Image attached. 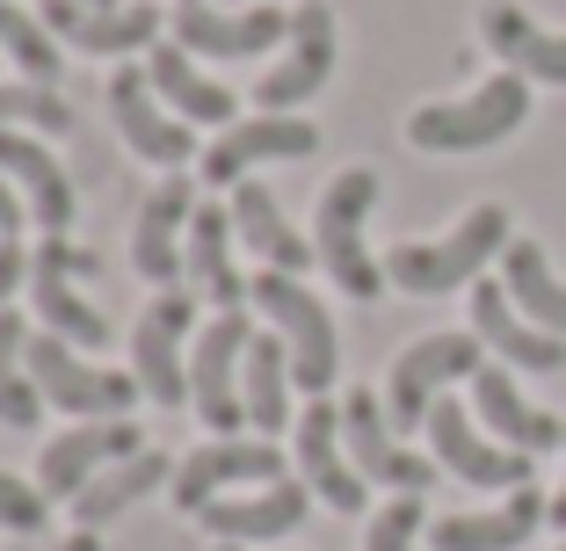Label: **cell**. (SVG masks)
<instances>
[{"label": "cell", "mask_w": 566, "mask_h": 551, "mask_svg": "<svg viewBox=\"0 0 566 551\" xmlns=\"http://www.w3.org/2000/svg\"><path fill=\"white\" fill-rule=\"evenodd\" d=\"M509 211L501 203H472L443 240H407V247L385 254V284L407 290V298H443V290H465L486 276V262L509 254Z\"/></svg>", "instance_id": "cell-1"}, {"label": "cell", "mask_w": 566, "mask_h": 551, "mask_svg": "<svg viewBox=\"0 0 566 551\" xmlns=\"http://www.w3.org/2000/svg\"><path fill=\"white\" fill-rule=\"evenodd\" d=\"M531 124V81L501 66L494 81H480L472 95L458 102H421L407 117V146L421 152H486L501 138H516Z\"/></svg>", "instance_id": "cell-2"}, {"label": "cell", "mask_w": 566, "mask_h": 551, "mask_svg": "<svg viewBox=\"0 0 566 551\" xmlns=\"http://www.w3.org/2000/svg\"><path fill=\"white\" fill-rule=\"evenodd\" d=\"M370 203H378V168H342L319 189V211H313V254L356 305H370L385 290V262L364 247Z\"/></svg>", "instance_id": "cell-3"}, {"label": "cell", "mask_w": 566, "mask_h": 551, "mask_svg": "<svg viewBox=\"0 0 566 551\" xmlns=\"http://www.w3.org/2000/svg\"><path fill=\"white\" fill-rule=\"evenodd\" d=\"M248 305L283 335L298 392H305V400H319V392L334 384V363H342V341H334V312L298 284V276H283V268H262V276H248Z\"/></svg>", "instance_id": "cell-4"}, {"label": "cell", "mask_w": 566, "mask_h": 551, "mask_svg": "<svg viewBox=\"0 0 566 551\" xmlns=\"http://www.w3.org/2000/svg\"><path fill=\"white\" fill-rule=\"evenodd\" d=\"M30 378L44 406H66L73 421H132V400H146L132 370H102L73 356L66 335H30Z\"/></svg>", "instance_id": "cell-5"}, {"label": "cell", "mask_w": 566, "mask_h": 551, "mask_svg": "<svg viewBox=\"0 0 566 551\" xmlns=\"http://www.w3.org/2000/svg\"><path fill=\"white\" fill-rule=\"evenodd\" d=\"M421 428H429V457L450 471V479L480 486V494H516V486H531V457L509 451V443H494L465 400H436Z\"/></svg>", "instance_id": "cell-6"}, {"label": "cell", "mask_w": 566, "mask_h": 551, "mask_svg": "<svg viewBox=\"0 0 566 551\" xmlns=\"http://www.w3.org/2000/svg\"><path fill=\"white\" fill-rule=\"evenodd\" d=\"M480 335H421L415 349H400V363H392V378H385V414H392V428H421L429 421V406L443 400L450 384H472V370H480Z\"/></svg>", "instance_id": "cell-7"}, {"label": "cell", "mask_w": 566, "mask_h": 551, "mask_svg": "<svg viewBox=\"0 0 566 551\" xmlns=\"http://www.w3.org/2000/svg\"><path fill=\"white\" fill-rule=\"evenodd\" d=\"M248 312H218L189 349V406L203 414L211 435H240L248 428V400H240V363H248Z\"/></svg>", "instance_id": "cell-8"}, {"label": "cell", "mask_w": 566, "mask_h": 551, "mask_svg": "<svg viewBox=\"0 0 566 551\" xmlns=\"http://www.w3.org/2000/svg\"><path fill=\"white\" fill-rule=\"evenodd\" d=\"M342 443H349V465L364 471L370 486H392V494H429L436 486V457H415L385 414V392H364L356 384L342 400Z\"/></svg>", "instance_id": "cell-9"}, {"label": "cell", "mask_w": 566, "mask_h": 551, "mask_svg": "<svg viewBox=\"0 0 566 551\" xmlns=\"http://www.w3.org/2000/svg\"><path fill=\"white\" fill-rule=\"evenodd\" d=\"M276 479H291V471H283V451L269 435H254V443L248 435H218V443H203V451H189L175 465V501H182V516H203L233 486H276Z\"/></svg>", "instance_id": "cell-10"}, {"label": "cell", "mask_w": 566, "mask_h": 551, "mask_svg": "<svg viewBox=\"0 0 566 551\" xmlns=\"http://www.w3.org/2000/svg\"><path fill=\"white\" fill-rule=\"evenodd\" d=\"M283 59L262 73V87H254V109H269V117H291V109H305V102L327 87L334 73V8L327 0H305V8H291V36H283Z\"/></svg>", "instance_id": "cell-11"}, {"label": "cell", "mask_w": 566, "mask_h": 551, "mask_svg": "<svg viewBox=\"0 0 566 551\" xmlns=\"http://www.w3.org/2000/svg\"><path fill=\"white\" fill-rule=\"evenodd\" d=\"M138 451H146L138 421H81V428H66L59 443H44L36 486H44V501H73V494H87L109 465H124V457H138Z\"/></svg>", "instance_id": "cell-12"}, {"label": "cell", "mask_w": 566, "mask_h": 551, "mask_svg": "<svg viewBox=\"0 0 566 551\" xmlns=\"http://www.w3.org/2000/svg\"><path fill=\"white\" fill-rule=\"evenodd\" d=\"M36 22H44L66 51H87V59H124V51H153V44H160V8H153V0H124V8L44 0Z\"/></svg>", "instance_id": "cell-13"}, {"label": "cell", "mask_w": 566, "mask_h": 551, "mask_svg": "<svg viewBox=\"0 0 566 551\" xmlns=\"http://www.w3.org/2000/svg\"><path fill=\"white\" fill-rule=\"evenodd\" d=\"M182 341H189V290H160L146 305V319L132 327V378L146 400L160 406H182L189 400V363H182Z\"/></svg>", "instance_id": "cell-14"}, {"label": "cell", "mask_w": 566, "mask_h": 551, "mask_svg": "<svg viewBox=\"0 0 566 551\" xmlns=\"http://www.w3.org/2000/svg\"><path fill=\"white\" fill-rule=\"evenodd\" d=\"M472 414H480V428L494 435V443H509V451H523V457H545V451L566 443V421L552 414V406H537L531 392L509 378V363L472 370Z\"/></svg>", "instance_id": "cell-15"}, {"label": "cell", "mask_w": 566, "mask_h": 551, "mask_svg": "<svg viewBox=\"0 0 566 551\" xmlns=\"http://www.w3.org/2000/svg\"><path fill=\"white\" fill-rule=\"evenodd\" d=\"M298 479L313 486V501H327L334 516H364L370 479L349 465L342 406H334V400H305V421H298Z\"/></svg>", "instance_id": "cell-16"}, {"label": "cell", "mask_w": 566, "mask_h": 551, "mask_svg": "<svg viewBox=\"0 0 566 551\" xmlns=\"http://www.w3.org/2000/svg\"><path fill=\"white\" fill-rule=\"evenodd\" d=\"M319 152V131L305 117H248V124H233V131H218V146L203 152V182L211 189H240L248 182V168H262V160H313Z\"/></svg>", "instance_id": "cell-17"}, {"label": "cell", "mask_w": 566, "mask_h": 551, "mask_svg": "<svg viewBox=\"0 0 566 551\" xmlns=\"http://www.w3.org/2000/svg\"><path fill=\"white\" fill-rule=\"evenodd\" d=\"M109 117H117L124 146H132L138 160H153V168H182V160H189V131H197V124H182L160 95H153L146 66L109 73Z\"/></svg>", "instance_id": "cell-18"}, {"label": "cell", "mask_w": 566, "mask_h": 551, "mask_svg": "<svg viewBox=\"0 0 566 551\" xmlns=\"http://www.w3.org/2000/svg\"><path fill=\"white\" fill-rule=\"evenodd\" d=\"M283 36H291V15L269 8V0H254L240 15H218L211 0H203V8H175V44H182L189 59H262Z\"/></svg>", "instance_id": "cell-19"}, {"label": "cell", "mask_w": 566, "mask_h": 551, "mask_svg": "<svg viewBox=\"0 0 566 551\" xmlns=\"http://www.w3.org/2000/svg\"><path fill=\"white\" fill-rule=\"evenodd\" d=\"M472 335H480L509 370H537V378L566 370V341H559V335H545L537 319H523L501 276H494V284H486V276L472 284Z\"/></svg>", "instance_id": "cell-20"}, {"label": "cell", "mask_w": 566, "mask_h": 551, "mask_svg": "<svg viewBox=\"0 0 566 551\" xmlns=\"http://www.w3.org/2000/svg\"><path fill=\"white\" fill-rule=\"evenodd\" d=\"M305 516H313V486L305 479H276V486H254V494L211 501L197 522L218 537V544H269V537H291Z\"/></svg>", "instance_id": "cell-21"}, {"label": "cell", "mask_w": 566, "mask_h": 551, "mask_svg": "<svg viewBox=\"0 0 566 551\" xmlns=\"http://www.w3.org/2000/svg\"><path fill=\"white\" fill-rule=\"evenodd\" d=\"M552 516V501L537 486H516L501 508H472V516H436L429 544L436 551H523L537 537V522Z\"/></svg>", "instance_id": "cell-22"}, {"label": "cell", "mask_w": 566, "mask_h": 551, "mask_svg": "<svg viewBox=\"0 0 566 551\" xmlns=\"http://www.w3.org/2000/svg\"><path fill=\"white\" fill-rule=\"evenodd\" d=\"M480 44L494 51L509 73H523V81L566 87V30H537L516 0H486L480 8Z\"/></svg>", "instance_id": "cell-23"}, {"label": "cell", "mask_w": 566, "mask_h": 551, "mask_svg": "<svg viewBox=\"0 0 566 551\" xmlns=\"http://www.w3.org/2000/svg\"><path fill=\"white\" fill-rule=\"evenodd\" d=\"M189 218H197V203H189V182H182V174H167V182L153 189L146 203H138L132 268L146 276V284L175 290V276H182V240H189Z\"/></svg>", "instance_id": "cell-24"}, {"label": "cell", "mask_w": 566, "mask_h": 551, "mask_svg": "<svg viewBox=\"0 0 566 551\" xmlns=\"http://www.w3.org/2000/svg\"><path fill=\"white\" fill-rule=\"evenodd\" d=\"M0 174L22 189V203H30V225L44 240H66L73 233V182H66V168L51 160L36 138H22V131H0Z\"/></svg>", "instance_id": "cell-25"}, {"label": "cell", "mask_w": 566, "mask_h": 551, "mask_svg": "<svg viewBox=\"0 0 566 551\" xmlns=\"http://www.w3.org/2000/svg\"><path fill=\"white\" fill-rule=\"evenodd\" d=\"M233 211H218V203H197L189 218V240H182V268H189V290L218 305V312H248V276L233 268Z\"/></svg>", "instance_id": "cell-26"}, {"label": "cell", "mask_w": 566, "mask_h": 551, "mask_svg": "<svg viewBox=\"0 0 566 551\" xmlns=\"http://www.w3.org/2000/svg\"><path fill=\"white\" fill-rule=\"evenodd\" d=\"M146 73H153V95H160L182 124H218V131H233V124H240L233 87H218V81L197 66V59H189L182 44H153Z\"/></svg>", "instance_id": "cell-27"}, {"label": "cell", "mask_w": 566, "mask_h": 551, "mask_svg": "<svg viewBox=\"0 0 566 551\" xmlns=\"http://www.w3.org/2000/svg\"><path fill=\"white\" fill-rule=\"evenodd\" d=\"M233 233L248 240V254H262V268H283V276H298V268H313V240L283 218V203L269 197L262 182H240L233 189Z\"/></svg>", "instance_id": "cell-28"}, {"label": "cell", "mask_w": 566, "mask_h": 551, "mask_svg": "<svg viewBox=\"0 0 566 551\" xmlns=\"http://www.w3.org/2000/svg\"><path fill=\"white\" fill-rule=\"evenodd\" d=\"M160 486H175V465H167L160 451H138L124 457V465H109L87 494H73V530H102L109 516H124V508H138L146 494H160Z\"/></svg>", "instance_id": "cell-29"}, {"label": "cell", "mask_w": 566, "mask_h": 551, "mask_svg": "<svg viewBox=\"0 0 566 551\" xmlns=\"http://www.w3.org/2000/svg\"><path fill=\"white\" fill-rule=\"evenodd\" d=\"M291 349L283 335H254L248 341V363H240V400H248V428L254 435H276L291 428Z\"/></svg>", "instance_id": "cell-30"}, {"label": "cell", "mask_w": 566, "mask_h": 551, "mask_svg": "<svg viewBox=\"0 0 566 551\" xmlns=\"http://www.w3.org/2000/svg\"><path fill=\"white\" fill-rule=\"evenodd\" d=\"M501 284H509V298H516L523 319H537L545 335L566 341V284L552 276V262H545L537 240H509V254H501Z\"/></svg>", "instance_id": "cell-31"}, {"label": "cell", "mask_w": 566, "mask_h": 551, "mask_svg": "<svg viewBox=\"0 0 566 551\" xmlns=\"http://www.w3.org/2000/svg\"><path fill=\"white\" fill-rule=\"evenodd\" d=\"M36 414H44V392H36V378H30V327H22V312L8 305V312H0V428L30 435Z\"/></svg>", "instance_id": "cell-32"}, {"label": "cell", "mask_w": 566, "mask_h": 551, "mask_svg": "<svg viewBox=\"0 0 566 551\" xmlns=\"http://www.w3.org/2000/svg\"><path fill=\"white\" fill-rule=\"evenodd\" d=\"M30 276H36V268H30ZM30 298H36V312H44V327H51V335H66L73 349H109V319H102L66 276H36Z\"/></svg>", "instance_id": "cell-33"}, {"label": "cell", "mask_w": 566, "mask_h": 551, "mask_svg": "<svg viewBox=\"0 0 566 551\" xmlns=\"http://www.w3.org/2000/svg\"><path fill=\"white\" fill-rule=\"evenodd\" d=\"M0 51H8L36 87H59V73H66V44H59L36 15H22L15 0H0Z\"/></svg>", "instance_id": "cell-34"}, {"label": "cell", "mask_w": 566, "mask_h": 551, "mask_svg": "<svg viewBox=\"0 0 566 551\" xmlns=\"http://www.w3.org/2000/svg\"><path fill=\"white\" fill-rule=\"evenodd\" d=\"M0 131H44V138H66L73 131V102L59 87H0Z\"/></svg>", "instance_id": "cell-35"}, {"label": "cell", "mask_w": 566, "mask_h": 551, "mask_svg": "<svg viewBox=\"0 0 566 551\" xmlns=\"http://www.w3.org/2000/svg\"><path fill=\"white\" fill-rule=\"evenodd\" d=\"M415 537H421V494H392V501L370 516L364 551H415Z\"/></svg>", "instance_id": "cell-36"}, {"label": "cell", "mask_w": 566, "mask_h": 551, "mask_svg": "<svg viewBox=\"0 0 566 551\" xmlns=\"http://www.w3.org/2000/svg\"><path fill=\"white\" fill-rule=\"evenodd\" d=\"M51 522V501H44V486L15 479V471H0V530H15V537H36Z\"/></svg>", "instance_id": "cell-37"}, {"label": "cell", "mask_w": 566, "mask_h": 551, "mask_svg": "<svg viewBox=\"0 0 566 551\" xmlns=\"http://www.w3.org/2000/svg\"><path fill=\"white\" fill-rule=\"evenodd\" d=\"M30 268H36V276H66V284H73V276H95V254L73 247V240H44V247L30 254Z\"/></svg>", "instance_id": "cell-38"}, {"label": "cell", "mask_w": 566, "mask_h": 551, "mask_svg": "<svg viewBox=\"0 0 566 551\" xmlns=\"http://www.w3.org/2000/svg\"><path fill=\"white\" fill-rule=\"evenodd\" d=\"M30 276V254H22V240H0V312L15 305V284Z\"/></svg>", "instance_id": "cell-39"}, {"label": "cell", "mask_w": 566, "mask_h": 551, "mask_svg": "<svg viewBox=\"0 0 566 551\" xmlns=\"http://www.w3.org/2000/svg\"><path fill=\"white\" fill-rule=\"evenodd\" d=\"M22 225H30V203H22V189L0 174V240H15Z\"/></svg>", "instance_id": "cell-40"}, {"label": "cell", "mask_w": 566, "mask_h": 551, "mask_svg": "<svg viewBox=\"0 0 566 551\" xmlns=\"http://www.w3.org/2000/svg\"><path fill=\"white\" fill-rule=\"evenodd\" d=\"M559 451H566V443H559ZM545 522H552V530L566 537V479H559V494H552V516H545Z\"/></svg>", "instance_id": "cell-41"}, {"label": "cell", "mask_w": 566, "mask_h": 551, "mask_svg": "<svg viewBox=\"0 0 566 551\" xmlns=\"http://www.w3.org/2000/svg\"><path fill=\"white\" fill-rule=\"evenodd\" d=\"M59 551H102V544H95V530H73V537H66Z\"/></svg>", "instance_id": "cell-42"}, {"label": "cell", "mask_w": 566, "mask_h": 551, "mask_svg": "<svg viewBox=\"0 0 566 551\" xmlns=\"http://www.w3.org/2000/svg\"><path fill=\"white\" fill-rule=\"evenodd\" d=\"M81 8H124V0H81Z\"/></svg>", "instance_id": "cell-43"}, {"label": "cell", "mask_w": 566, "mask_h": 551, "mask_svg": "<svg viewBox=\"0 0 566 551\" xmlns=\"http://www.w3.org/2000/svg\"><path fill=\"white\" fill-rule=\"evenodd\" d=\"M175 8H203V0H175Z\"/></svg>", "instance_id": "cell-44"}, {"label": "cell", "mask_w": 566, "mask_h": 551, "mask_svg": "<svg viewBox=\"0 0 566 551\" xmlns=\"http://www.w3.org/2000/svg\"><path fill=\"white\" fill-rule=\"evenodd\" d=\"M218 551H240V544H218Z\"/></svg>", "instance_id": "cell-45"}, {"label": "cell", "mask_w": 566, "mask_h": 551, "mask_svg": "<svg viewBox=\"0 0 566 551\" xmlns=\"http://www.w3.org/2000/svg\"><path fill=\"white\" fill-rule=\"evenodd\" d=\"M240 8H254V0H240Z\"/></svg>", "instance_id": "cell-46"}, {"label": "cell", "mask_w": 566, "mask_h": 551, "mask_svg": "<svg viewBox=\"0 0 566 551\" xmlns=\"http://www.w3.org/2000/svg\"><path fill=\"white\" fill-rule=\"evenodd\" d=\"M559 551H566V537H559Z\"/></svg>", "instance_id": "cell-47"}]
</instances>
